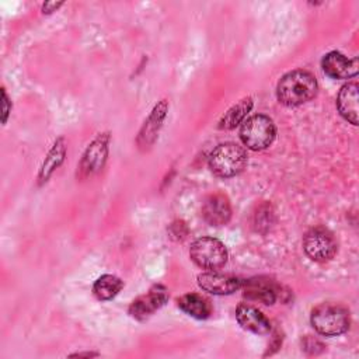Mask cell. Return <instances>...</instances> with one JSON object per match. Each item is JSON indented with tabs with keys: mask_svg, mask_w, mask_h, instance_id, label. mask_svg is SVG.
Returning a JSON list of instances; mask_svg holds the SVG:
<instances>
[{
	"mask_svg": "<svg viewBox=\"0 0 359 359\" xmlns=\"http://www.w3.org/2000/svg\"><path fill=\"white\" fill-rule=\"evenodd\" d=\"M317 93L316 77L306 70H293L280 77L276 86V97L280 104L297 107L310 101Z\"/></svg>",
	"mask_w": 359,
	"mask_h": 359,
	"instance_id": "cell-1",
	"label": "cell"
},
{
	"mask_svg": "<svg viewBox=\"0 0 359 359\" xmlns=\"http://www.w3.org/2000/svg\"><path fill=\"white\" fill-rule=\"evenodd\" d=\"M248 157L244 147L237 143H222L209 154V168L220 178H230L240 174L247 165Z\"/></svg>",
	"mask_w": 359,
	"mask_h": 359,
	"instance_id": "cell-2",
	"label": "cell"
},
{
	"mask_svg": "<svg viewBox=\"0 0 359 359\" xmlns=\"http://www.w3.org/2000/svg\"><path fill=\"white\" fill-rule=\"evenodd\" d=\"M310 321L314 330L324 337L341 335L349 328V311L337 303H321L313 309Z\"/></svg>",
	"mask_w": 359,
	"mask_h": 359,
	"instance_id": "cell-3",
	"label": "cell"
},
{
	"mask_svg": "<svg viewBox=\"0 0 359 359\" xmlns=\"http://www.w3.org/2000/svg\"><path fill=\"white\" fill-rule=\"evenodd\" d=\"M276 135L272 119L266 115H252L241 123L240 137L250 150H264L273 142Z\"/></svg>",
	"mask_w": 359,
	"mask_h": 359,
	"instance_id": "cell-4",
	"label": "cell"
},
{
	"mask_svg": "<svg viewBox=\"0 0 359 359\" xmlns=\"http://www.w3.org/2000/svg\"><path fill=\"white\" fill-rule=\"evenodd\" d=\"M189 257L198 266L215 271L227 262V250L217 238L201 237L191 244Z\"/></svg>",
	"mask_w": 359,
	"mask_h": 359,
	"instance_id": "cell-5",
	"label": "cell"
},
{
	"mask_svg": "<svg viewBox=\"0 0 359 359\" xmlns=\"http://www.w3.org/2000/svg\"><path fill=\"white\" fill-rule=\"evenodd\" d=\"M303 248L310 259L316 262H327L334 258L337 252V241L330 230L317 226L304 234Z\"/></svg>",
	"mask_w": 359,
	"mask_h": 359,
	"instance_id": "cell-6",
	"label": "cell"
},
{
	"mask_svg": "<svg viewBox=\"0 0 359 359\" xmlns=\"http://www.w3.org/2000/svg\"><path fill=\"white\" fill-rule=\"evenodd\" d=\"M108 133H100L87 147L83 154V158L79 164L77 175L80 178H87L98 172L107 160L108 156Z\"/></svg>",
	"mask_w": 359,
	"mask_h": 359,
	"instance_id": "cell-7",
	"label": "cell"
},
{
	"mask_svg": "<svg viewBox=\"0 0 359 359\" xmlns=\"http://www.w3.org/2000/svg\"><path fill=\"white\" fill-rule=\"evenodd\" d=\"M243 294L248 300L259 302L266 306L282 299V286L268 276H255L241 283Z\"/></svg>",
	"mask_w": 359,
	"mask_h": 359,
	"instance_id": "cell-8",
	"label": "cell"
},
{
	"mask_svg": "<svg viewBox=\"0 0 359 359\" xmlns=\"http://www.w3.org/2000/svg\"><path fill=\"white\" fill-rule=\"evenodd\" d=\"M168 300V292L161 285H154L147 294H143L132 302L129 314L137 320H144L151 316L156 310L163 307Z\"/></svg>",
	"mask_w": 359,
	"mask_h": 359,
	"instance_id": "cell-9",
	"label": "cell"
},
{
	"mask_svg": "<svg viewBox=\"0 0 359 359\" xmlns=\"http://www.w3.org/2000/svg\"><path fill=\"white\" fill-rule=\"evenodd\" d=\"M243 280L234 275L208 271L198 275V285L202 290L213 294H230L241 287Z\"/></svg>",
	"mask_w": 359,
	"mask_h": 359,
	"instance_id": "cell-10",
	"label": "cell"
},
{
	"mask_svg": "<svg viewBox=\"0 0 359 359\" xmlns=\"http://www.w3.org/2000/svg\"><path fill=\"white\" fill-rule=\"evenodd\" d=\"M323 72L337 80L342 79H351L358 74V60L356 59H348L345 55L332 50L324 55L321 60Z\"/></svg>",
	"mask_w": 359,
	"mask_h": 359,
	"instance_id": "cell-11",
	"label": "cell"
},
{
	"mask_svg": "<svg viewBox=\"0 0 359 359\" xmlns=\"http://www.w3.org/2000/svg\"><path fill=\"white\" fill-rule=\"evenodd\" d=\"M202 216L210 226H223L231 217L229 198L223 194H212L202 203Z\"/></svg>",
	"mask_w": 359,
	"mask_h": 359,
	"instance_id": "cell-12",
	"label": "cell"
},
{
	"mask_svg": "<svg viewBox=\"0 0 359 359\" xmlns=\"http://www.w3.org/2000/svg\"><path fill=\"white\" fill-rule=\"evenodd\" d=\"M236 318L238 324L254 334H268L271 331L269 320L255 307L250 304H240L236 310Z\"/></svg>",
	"mask_w": 359,
	"mask_h": 359,
	"instance_id": "cell-13",
	"label": "cell"
},
{
	"mask_svg": "<svg viewBox=\"0 0 359 359\" xmlns=\"http://www.w3.org/2000/svg\"><path fill=\"white\" fill-rule=\"evenodd\" d=\"M337 107L339 114L352 125H358V84H345L337 98Z\"/></svg>",
	"mask_w": 359,
	"mask_h": 359,
	"instance_id": "cell-14",
	"label": "cell"
},
{
	"mask_svg": "<svg viewBox=\"0 0 359 359\" xmlns=\"http://www.w3.org/2000/svg\"><path fill=\"white\" fill-rule=\"evenodd\" d=\"M165 112H167V101L163 100L161 102H158L154 107L153 112L150 114V116L147 118V121L144 122V125H143V128H142V130L139 133L137 142H139L140 146L147 147V146L153 144V142L157 137V133H158V129L161 126V122H163V119L165 116Z\"/></svg>",
	"mask_w": 359,
	"mask_h": 359,
	"instance_id": "cell-15",
	"label": "cell"
},
{
	"mask_svg": "<svg viewBox=\"0 0 359 359\" xmlns=\"http://www.w3.org/2000/svg\"><path fill=\"white\" fill-rule=\"evenodd\" d=\"M177 304L184 313L198 320H205L212 314L210 302L198 293H187L181 296L177 300Z\"/></svg>",
	"mask_w": 359,
	"mask_h": 359,
	"instance_id": "cell-16",
	"label": "cell"
},
{
	"mask_svg": "<svg viewBox=\"0 0 359 359\" xmlns=\"http://www.w3.org/2000/svg\"><path fill=\"white\" fill-rule=\"evenodd\" d=\"M252 108V98L251 97H245L243 100H240L237 104H234L231 108H229L224 115L220 118L219 121V129H234L237 125L243 123L247 114L251 111Z\"/></svg>",
	"mask_w": 359,
	"mask_h": 359,
	"instance_id": "cell-17",
	"label": "cell"
},
{
	"mask_svg": "<svg viewBox=\"0 0 359 359\" xmlns=\"http://www.w3.org/2000/svg\"><path fill=\"white\" fill-rule=\"evenodd\" d=\"M122 286L123 283L119 278L114 275H102L94 282L93 293L98 300H109L119 293Z\"/></svg>",
	"mask_w": 359,
	"mask_h": 359,
	"instance_id": "cell-18",
	"label": "cell"
},
{
	"mask_svg": "<svg viewBox=\"0 0 359 359\" xmlns=\"http://www.w3.org/2000/svg\"><path fill=\"white\" fill-rule=\"evenodd\" d=\"M63 140H57L53 146V149L50 150L49 156L46 157L42 168H41V174H39V178L41 181H46L48 177L52 174V171L62 163L63 160V156H65V146L62 143Z\"/></svg>",
	"mask_w": 359,
	"mask_h": 359,
	"instance_id": "cell-19",
	"label": "cell"
},
{
	"mask_svg": "<svg viewBox=\"0 0 359 359\" xmlns=\"http://www.w3.org/2000/svg\"><path fill=\"white\" fill-rule=\"evenodd\" d=\"M272 217H273V213H272L269 205L259 206L258 212L255 213V219H254V226H255L257 231L268 230L272 224Z\"/></svg>",
	"mask_w": 359,
	"mask_h": 359,
	"instance_id": "cell-20",
	"label": "cell"
},
{
	"mask_svg": "<svg viewBox=\"0 0 359 359\" xmlns=\"http://www.w3.org/2000/svg\"><path fill=\"white\" fill-rule=\"evenodd\" d=\"M8 112H10V101H8V97H7L6 91L3 90V122L7 121Z\"/></svg>",
	"mask_w": 359,
	"mask_h": 359,
	"instance_id": "cell-21",
	"label": "cell"
},
{
	"mask_svg": "<svg viewBox=\"0 0 359 359\" xmlns=\"http://www.w3.org/2000/svg\"><path fill=\"white\" fill-rule=\"evenodd\" d=\"M60 6H62V3H56V1L45 3L43 7H42V10H43V13H52V11H56L57 7H60Z\"/></svg>",
	"mask_w": 359,
	"mask_h": 359,
	"instance_id": "cell-22",
	"label": "cell"
},
{
	"mask_svg": "<svg viewBox=\"0 0 359 359\" xmlns=\"http://www.w3.org/2000/svg\"><path fill=\"white\" fill-rule=\"evenodd\" d=\"M94 355H97V353H90V352H87V353H76V355H73V356H94Z\"/></svg>",
	"mask_w": 359,
	"mask_h": 359,
	"instance_id": "cell-23",
	"label": "cell"
}]
</instances>
